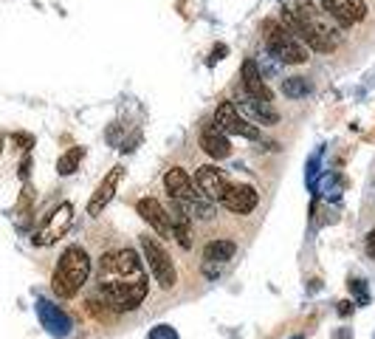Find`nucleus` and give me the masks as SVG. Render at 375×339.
I'll return each mask as SVG.
<instances>
[{"label":"nucleus","mask_w":375,"mask_h":339,"mask_svg":"<svg viewBox=\"0 0 375 339\" xmlns=\"http://www.w3.org/2000/svg\"><path fill=\"white\" fill-rule=\"evenodd\" d=\"M319 158H322V150H316V153L311 156V161H308V184H311V187H316V173H319Z\"/></svg>","instance_id":"23"},{"label":"nucleus","mask_w":375,"mask_h":339,"mask_svg":"<svg viewBox=\"0 0 375 339\" xmlns=\"http://www.w3.org/2000/svg\"><path fill=\"white\" fill-rule=\"evenodd\" d=\"M139 246H141V251H144V263H147V269H150V274H152V280L161 286V288H175V283H178V272H175V263H173V258L166 254V249L158 243V238H150V235H141V240H139Z\"/></svg>","instance_id":"4"},{"label":"nucleus","mask_w":375,"mask_h":339,"mask_svg":"<svg viewBox=\"0 0 375 339\" xmlns=\"http://www.w3.org/2000/svg\"><path fill=\"white\" fill-rule=\"evenodd\" d=\"M200 147L206 156H212L215 161H223L232 156V142L226 133H220L218 127H206V131L200 133Z\"/></svg>","instance_id":"17"},{"label":"nucleus","mask_w":375,"mask_h":339,"mask_svg":"<svg viewBox=\"0 0 375 339\" xmlns=\"http://www.w3.org/2000/svg\"><path fill=\"white\" fill-rule=\"evenodd\" d=\"M15 142H17V144H23V150H31V144H34V139H31V136H26V133H17V136H15Z\"/></svg>","instance_id":"27"},{"label":"nucleus","mask_w":375,"mask_h":339,"mask_svg":"<svg viewBox=\"0 0 375 339\" xmlns=\"http://www.w3.org/2000/svg\"><path fill=\"white\" fill-rule=\"evenodd\" d=\"M226 54H229V46H223V42H220V46H215V49H212V57H209V65H215V63L223 60Z\"/></svg>","instance_id":"25"},{"label":"nucleus","mask_w":375,"mask_h":339,"mask_svg":"<svg viewBox=\"0 0 375 339\" xmlns=\"http://www.w3.org/2000/svg\"><path fill=\"white\" fill-rule=\"evenodd\" d=\"M350 311H353V303H350V300H345V303H339V314H342V317H347Z\"/></svg>","instance_id":"29"},{"label":"nucleus","mask_w":375,"mask_h":339,"mask_svg":"<svg viewBox=\"0 0 375 339\" xmlns=\"http://www.w3.org/2000/svg\"><path fill=\"white\" fill-rule=\"evenodd\" d=\"M136 212L141 215V221H147L150 224V229L155 232V235H161V238H170L173 235V226H170V212H166L164 206H161V201L158 198H139V204H136Z\"/></svg>","instance_id":"11"},{"label":"nucleus","mask_w":375,"mask_h":339,"mask_svg":"<svg viewBox=\"0 0 375 339\" xmlns=\"http://www.w3.org/2000/svg\"><path fill=\"white\" fill-rule=\"evenodd\" d=\"M240 108L252 113V119L257 124H277L279 122V113L271 108V102H263V99H254V97H243Z\"/></svg>","instance_id":"19"},{"label":"nucleus","mask_w":375,"mask_h":339,"mask_svg":"<svg viewBox=\"0 0 375 339\" xmlns=\"http://www.w3.org/2000/svg\"><path fill=\"white\" fill-rule=\"evenodd\" d=\"M164 187H166V192H170V198L173 201H178V204H192L195 198H200V192H198V187H195V181H192V176L186 173L184 167H170L166 170V176H164Z\"/></svg>","instance_id":"9"},{"label":"nucleus","mask_w":375,"mask_h":339,"mask_svg":"<svg viewBox=\"0 0 375 339\" xmlns=\"http://www.w3.org/2000/svg\"><path fill=\"white\" fill-rule=\"evenodd\" d=\"M215 122L218 131L226 136H240V139H260V127L254 122H248L245 116H240L234 102H220L215 110Z\"/></svg>","instance_id":"6"},{"label":"nucleus","mask_w":375,"mask_h":339,"mask_svg":"<svg viewBox=\"0 0 375 339\" xmlns=\"http://www.w3.org/2000/svg\"><path fill=\"white\" fill-rule=\"evenodd\" d=\"M311 91H313V88H311L308 76H285V79H282V94H285L288 99H305Z\"/></svg>","instance_id":"20"},{"label":"nucleus","mask_w":375,"mask_h":339,"mask_svg":"<svg viewBox=\"0 0 375 339\" xmlns=\"http://www.w3.org/2000/svg\"><path fill=\"white\" fill-rule=\"evenodd\" d=\"M82 156H85V147H71L68 153H62V156H60V161H57V173H60V176H71V173H76V167H79Z\"/></svg>","instance_id":"21"},{"label":"nucleus","mask_w":375,"mask_h":339,"mask_svg":"<svg viewBox=\"0 0 375 339\" xmlns=\"http://www.w3.org/2000/svg\"><path fill=\"white\" fill-rule=\"evenodd\" d=\"M71 218H73V206L71 204H62L60 209H54L49 224L34 235V246H51L57 238H62L68 232V226H71Z\"/></svg>","instance_id":"13"},{"label":"nucleus","mask_w":375,"mask_h":339,"mask_svg":"<svg viewBox=\"0 0 375 339\" xmlns=\"http://www.w3.org/2000/svg\"><path fill=\"white\" fill-rule=\"evenodd\" d=\"M297 20L302 23V26H308L316 37H319V42L327 49V51H333L339 46V26L330 20V15L324 12V9H319L313 0H299L297 3Z\"/></svg>","instance_id":"5"},{"label":"nucleus","mask_w":375,"mask_h":339,"mask_svg":"<svg viewBox=\"0 0 375 339\" xmlns=\"http://www.w3.org/2000/svg\"><path fill=\"white\" fill-rule=\"evenodd\" d=\"M28 167H31V161H28V158H23V167H20V176H23V179L28 176Z\"/></svg>","instance_id":"30"},{"label":"nucleus","mask_w":375,"mask_h":339,"mask_svg":"<svg viewBox=\"0 0 375 339\" xmlns=\"http://www.w3.org/2000/svg\"><path fill=\"white\" fill-rule=\"evenodd\" d=\"M91 254L82 249V246H68L62 254H60V263L51 274V288L60 300H71L82 291V286L88 283L91 277Z\"/></svg>","instance_id":"2"},{"label":"nucleus","mask_w":375,"mask_h":339,"mask_svg":"<svg viewBox=\"0 0 375 339\" xmlns=\"http://www.w3.org/2000/svg\"><path fill=\"white\" fill-rule=\"evenodd\" d=\"M229 212H234V215H248V212H254L257 204H260V192L252 187V184H232L226 198L220 201Z\"/></svg>","instance_id":"14"},{"label":"nucleus","mask_w":375,"mask_h":339,"mask_svg":"<svg viewBox=\"0 0 375 339\" xmlns=\"http://www.w3.org/2000/svg\"><path fill=\"white\" fill-rule=\"evenodd\" d=\"M147 272L136 249H113L99 258V294L113 311H136L147 300Z\"/></svg>","instance_id":"1"},{"label":"nucleus","mask_w":375,"mask_h":339,"mask_svg":"<svg viewBox=\"0 0 375 339\" xmlns=\"http://www.w3.org/2000/svg\"><path fill=\"white\" fill-rule=\"evenodd\" d=\"M170 226H173V238L178 240L181 249H192V215L178 204L170 198Z\"/></svg>","instance_id":"15"},{"label":"nucleus","mask_w":375,"mask_h":339,"mask_svg":"<svg viewBox=\"0 0 375 339\" xmlns=\"http://www.w3.org/2000/svg\"><path fill=\"white\" fill-rule=\"evenodd\" d=\"M367 254H369V258L375 261V229L367 235Z\"/></svg>","instance_id":"28"},{"label":"nucleus","mask_w":375,"mask_h":339,"mask_svg":"<svg viewBox=\"0 0 375 339\" xmlns=\"http://www.w3.org/2000/svg\"><path fill=\"white\" fill-rule=\"evenodd\" d=\"M350 291L358 297V303L361 306H367L369 303V297H367V286H364V280H350Z\"/></svg>","instance_id":"24"},{"label":"nucleus","mask_w":375,"mask_h":339,"mask_svg":"<svg viewBox=\"0 0 375 339\" xmlns=\"http://www.w3.org/2000/svg\"><path fill=\"white\" fill-rule=\"evenodd\" d=\"M121 176H124V167L116 164L110 173L102 179V184L96 187V192H94L91 201H88V215H91V218H99L102 212H105V206L113 201V195H116V190H119V184H121Z\"/></svg>","instance_id":"12"},{"label":"nucleus","mask_w":375,"mask_h":339,"mask_svg":"<svg viewBox=\"0 0 375 339\" xmlns=\"http://www.w3.org/2000/svg\"><path fill=\"white\" fill-rule=\"evenodd\" d=\"M322 9L330 15V20L339 28H353L369 12L364 0H322Z\"/></svg>","instance_id":"8"},{"label":"nucleus","mask_w":375,"mask_h":339,"mask_svg":"<svg viewBox=\"0 0 375 339\" xmlns=\"http://www.w3.org/2000/svg\"><path fill=\"white\" fill-rule=\"evenodd\" d=\"M37 317H40V322H43V328L57 339H65L71 333V317L60 306L46 300V297H40L37 300Z\"/></svg>","instance_id":"10"},{"label":"nucleus","mask_w":375,"mask_h":339,"mask_svg":"<svg viewBox=\"0 0 375 339\" xmlns=\"http://www.w3.org/2000/svg\"><path fill=\"white\" fill-rule=\"evenodd\" d=\"M263 37H265V49L271 51L274 60L285 63V65H302L308 63V46L290 34L282 23L277 20H265L263 23Z\"/></svg>","instance_id":"3"},{"label":"nucleus","mask_w":375,"mask_h":339,"mask_svg":"<svg viewBox=\"0 0 375 339\" xmlns=\"http://www.w3.org/2000/svg\"><path fill=\"white\" fill-rule=\"evenodd\" d=\"M147 339H178V333H175L170 325H155V328L147 333Z\"/></svg>","instance_id":"22"},{"label":"nucleus","mask_w":375,"mask_h":339,"mask_svg":"<svg viewBox=\"0 0 375 339\" xmlns=\"http://www.w3.org/2000/svg\"><path fill=\"white\" fill-rule=\"evenodd\" d=\"M0 147H3V142H0Z\"/></svg>","instance_id":"31"},{"label":"nucleus","mask_w":375,"mask_h":339,"mask_svg":"<svg viewBox=\"0 0 375 339\" xmlns=\"http://www.w3.org/2000/svg\"><path fill=\"white\" fill-rule=\"evenodd\" d=\"M243 91H245V97H254V99H263V102H271L274 99V94H271V88L265 85V79H263V74H260V68H257L254 60H245L243 63Z\"/></svg>","instance_id":"16"},{"label":"nucleus","mask_w":375,"mask_h":339,"mask_svg":"<svg viewBox=\"0 0 375 339\" xmlns=\"http://www.w3.org/2000/svg\"><path fill=\"white\" fill-rule=\"evenodd\" d=\"M195 187H198V192L203 198H209L212 204H220L226 198V192H229L232 184H229L223 170H218L212 164H203V167L195 170Z\"/></svg>","instance_id":"7"},{"label":"nucleus","mask_w":375,"mask_h":339,"mask_svg":"<svg viewBox=\"0 0 375 339\" xmlns=\"http://www.w3.org/2000/svg\"><path fill=\"white\" fill-rule=\"evenodd\" d=\"M237 251V243L234 240H226V238H215L203 246V263H218V266H226Z\"/></svg>","instance_id":"18"},{"label":"nucleus","mask_w":375,"mask_h":339,"mask_svg":"<svg viewBox=\"0 0 375 339\" xmlns=\"http://www.w3.org/2000/svg\"><path fill=\"white\" fill-rule=\"evenodd\" d=\"M220 269H223V266H218V263H203V274L209 277V280H215V277L220 274Z\"/></svg>","instance_id":"26"}]
</instances>
